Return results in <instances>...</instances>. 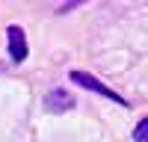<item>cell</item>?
<instances>
[{
    "label": "cell",
    "instance_id": "obj_1",
    "mask_svg": "<svg viewBox=\"0 0 148 142\" xmlns=\"http://www.w3.org/2000/svg\"><path fill=\"white\" fill-rule=\"evenodd\" d=\"M71 80L77 83V86H83V89H92V92H101V95H107V98H113L116 104H125V101H121L116 92H110V89L104 86V83H98L92 74H86V71H71Z\"/></svg>",
    "mask_w": 148,
    "mask_h": 142
},
{
    "label": "cell",
    "instance_id": "obj_2",
    "mask_svg": "<svg viewBox=\"0 0 148 142\" xmlns=\"http://www.w3.org/2000/svg\"><path fill=\"white\" fill-rule=\"evenodd\" d=\"M6 36H9V56L15 59V62H21V59L27 56V42H24L21 27H9Z\"/></svg>",
    "mask_w": 148,
    "mask_h": 142
},
{
    "label": "cell",
    "instance_id": "obj_3",
    "mask_svg": "<svg viewBox=\"0 0 148 142\" xmlns=\"http://www.w3.org/2000/svg\"><path fill=\"white\" fill-rule=\"evenodd\" d=\"M45 104H47V110H56L59 113V110H68V106H71V98H68L62 89H56V92H51L45 98Z\"/></svg>",
    "mask_w": 148,
    "mask_h": 142
},
{
    "label": "cell",
    "instance_id": "obj_4",
    "mask_svg": "<svg viewBox=\"0 0 148 142\" xmlns=\"http://www.w3.org/2000/svg\"><path fill=\"white\" fill-rule=\"evenodd\" d=\"M145 136H148V118H142V122L136 124V130H133V139L136 142H145Z\"/></svg>",
    "mask_w": 148,
    "mask_h": 142
}]
</instances>
